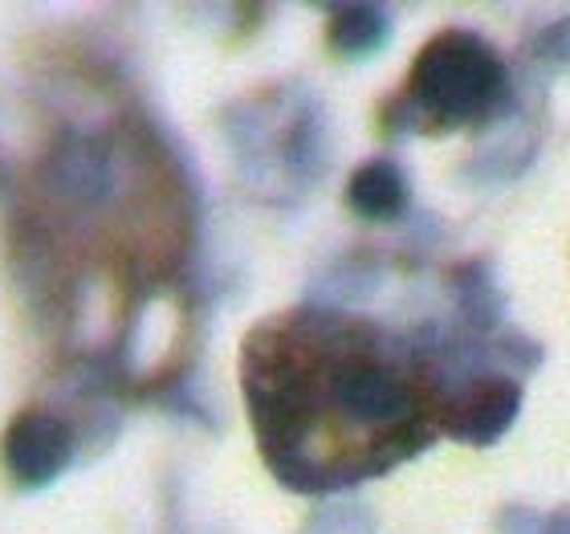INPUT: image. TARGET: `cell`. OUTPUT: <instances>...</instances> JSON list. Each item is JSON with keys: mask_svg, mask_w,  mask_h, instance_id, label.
<instances>
[{"mask_svg": "<svg viewBox=\"0 0 570 534\" xmlns=\"http://www.w3.org/2000/svg\"><path fill=\"white\" fill-rule=\"evenodd\" d=\"M522 408V388L505 376H473L444 396L440 428L464 445H493Z\"/></svg>", "mask_w": 570, "mask_h": 534, "instance_id": "3", "label": "cell"}, {"mask_svg": "<svg viewBox=\"0 0 570 534\" xmlns=\"http://www.w3.org/2000/svg\"><path fill=\"white\" fill-rule=\"evenodd\" d=\"M525 514V511H522ZM505 534H570V506L554 514H525V523H518V514H505V523H501Z\"/></svg>", "mask_w": 570, "mask_h": 534, "instance_id": "6", "label": "cell"}, {"mask_svg": "<svg viewBox=\"0 0 570 534\" xmlns=\"http://www.w3.org/2000/svg\"><path fill=\"white\" fill-rule=\"evenodd\" d=\"M306 534H371L367 514L355 511V506H338V511L314 514Z\"/></svg>", "mask_w": 570, "mask_h": 534, "instance_id": "7", "label": "cell"}, {"mask_svg": "<svg viewBox=\"0 0 570 534\" xmlns=\"http://www.w3.org/2000/svg\"><path fill=\"white\" fill-rule=\"evenodd\" d=\"M331 49L338 58H371V54H380L387 46V37H392V17L387 9L380 4H338L331 9Z\"/></svg>", "mask_w": 570, "mask_h": 534, "instance_id": "5", "label": "cell"}, {"mask_svg": "<svg viewBox=\"0 0 570 534\" xmlns=\"http://www.w3.org/2000/svg\"><path fill=\"white\" fill-rule=\"evenodd\" d=\"M73 457V433L49 408H21L0 437V465L21 489H46L66 474Z\"/></svg>", "mask_w": 570, "mask_h": 534, "instance_id": "2", "label": "cell"}, {"mask_svg": "<svg viewBox=\"0 0 570 534\" xmlns=\"http://www.w3.org/2000/svg\"><path fill=\"white\" fill-rule=\"evenodd\" d=\"M346 204L363 221H392L407 204V176L392 159H367L346 179Z\"/></svg>", "mask_w": 570, "mask_h": 534, "instance_id": "4", "label": "cell"}, {"mask_svg": "<svg viewBox=\"0 0 570 534\" xmlns=\"http://www.w3.org/2000/svg\"><path fill=\"white\" fill-rule=\"evenodd\" d=\"M510 98V70L485 37L469 29H444L416 54L407 74V119L432 132H456L489 123Z\"/></svg>", "mask_w": 570, "mask_h": 534, "instance_id": "1", "label": "cell"}]
</instances>
